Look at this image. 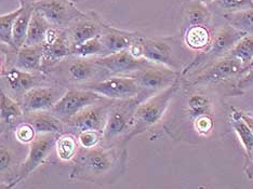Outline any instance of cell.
Returning <instances> with one entry per match:
<instances>
[{"mask_svg":"<svg viewBox=\"0 0 253 189\" xmlns=\"http://www.w3.org/2000/svg\"><path fill=\"white\" fill-rule=\"evenodd\" d=\"M126 154L115 146L97 145L93 148H79L73 159L71 180L84 182H104L113 180L122 172Z\"/></svg>","mask_w":253,"mask_h":189,"instance_id":"6da1fadb","label":"cell"},{"mask_svg":"<svg viewBox=\"0 0 253 189\" xmlns=\"http://www.w3.org/2000/svg\"><path fill=\"white\" fill-rule=\"evenodd\" d=\"M44 73L57 84L67 89L82 88L84 85L99 81L112 76L105 68L94 61V57L67 56L57 62Z\"/></svg>","mask_w":253,"mask_h":189,"instance_id":"7a4b0ae2","label":"cell"},{"mask_svg":"<svg viewBox=\"0 0 253 189\" xmlns=\"http://www.w3.org/2000/svg\"><path fill=\"white\" fill-rule=\"evenodd\" d=\"M177 88H179V80L169 88L147 97L137 105L133 116V124L126 137V141L145 132L162 120Z\"/></svg>","mask_w":253,"mask_h":189,"instance_id":"3957f363","label":"cell"},{"mask_svg":"<svg viewBox=\"0 0 253 189\" xmlns=\"http://www.w3.org/2000/svg\"><path fill=\"white\" fill-rule=\"evenodd\" d=\"M145 99L141 94L133 99L115 101L109 110L105 127L103 129V146H114L120 137H126L133 124V116L137 105Z\"/></svg>","mask_w":253,"mask_h":189,"instance_id":"277c9868","label":"cell"},{"mask_svg":"<svg viewBox=\"0 0 253 189\" xmlns=\"http://www.w3.org/2000/svg\"><path fill=\"white\" fill-rule=\"evenodd\" d=\"M52 83L55 82L44 72H27L16 67H7L0 76V87L19 103L27 91Z\"/></svg>","mask_w":253,"mask_h":189,"instance_id":"5b68a950","label":"cell"},{"mask_svg":"<svg viewBox=\"0 0 253 189\" xmlns=\"http://www.w3.org/2000/svg\"><path fill=\"white\" fill-rule=\"evenodd\" d=\"M57 136H59V134L53 133L36 134L35 139L28 145L30 148H28V153L24 162L20 164L18 174L14 177V180L10 183L8 188H12L26 180L34 171L39 168L49 158L51 152L54 151Z\"/></svg>","mask_w":253,"mask_h":189,"instance_id":"8992f818","label":"cell"},{"mask_svg":"<svg viewBox=\"0 0 253 189\" xmlns=\"http://www.w3.org/2000/svg\"><path fill=\"white\" fill-rule=\"evenodd\" d=\"M79 89L89 90L109 100H129L141 94V88L136 80L129 75H112L84 85Z\"/></svg>","mask_w":253,"mask_h":189,"instance_id":"52a82bcc","label":"cell"},{"mask_svg":"<svg viewBox=\"0 0 253 189\" xmlns=\"http://www.w3.org/2000/svg\"><path fill=\"white\" fill-rule=\"evenodd\" d=\"M129 50L136 57H144L154 64L179 72V65L173 59L169 38H146L140 35Z\"/></svg>","mask_w":253,"mask_h":189,"instance_id":"ba28073f","label":"cell"},{"mask_svg":"<svg viewBox=\"0 0 253 189\" xmlns=\"http://www.w3.org/2000/svg\"><path fill=\"white\" fill-rule=\"evenodd\" d=\"M133 77L141 88V95L147 97L156 94L179 80V72L158 64H152L129 74Z\"/></svg>","mask_w":253,"mask_h":189,"instance_id":"9c48e42d","label":"cell"},{"mask_svg":"<svg viewBox=\"0 0 253 189\" xmlns=\"http://www.w3.org/2000/svg\"><path fill=\"white\" fill-rule=\"evenodd\" d=\"M33 10L40 14L51 26L67 30L74 22L85 14L71 0H40L33 4Z\"/></svg>","mask_w":253,"mask_h":189,"instance_id":"30bf717a","label":"cell"},{"mask_svg":"<svg viewBox=\"0 0 253 189\" xmlns=\"http://www.w3.org/2000/svg\"><path fill=\"white\" fill-rule=\"evenodd\" d=\"M103 99H106V97H103L89 90L70 88L66 90V92L56 102L50 112L65 123L68 119L83 111L84 108L100 102Z\"/></svg>","mask_w":253,"mask_h":189,"instance_id":"8fae6325","label":"cell"},{"mask_svg":"<svg viewBox=\"0 0 253 189\" xmlns=\"http://www.w3.org/2000/svg\"><path fill=\"white\" fill-rule=\"evenodd\" d=\"M114 102V100L103 99L100 102L84 108L83 111L67 120L65 122V129L77 131V133L84 130H95L103 133L109 110Z\"/></svg>","mask_w":253,"mask_h":189,"instance_id":"7c38bea8","label":"cell"},{"mask_svg":"<svg viewBox=\"0 0 253 189\" xmlns=\"http://www.w3.org/2000/svg\"><path fill=\"white\" fill-rule=\"evenodd\" d=\"M66 90L67 88L57 83L38 85L27 91L22 97L20 102L22 110L24 113L51 111Z\"/></svg>","mask_w":253,"mask_h":189,"instance_id":"4fadbf2b","label":"cell"},{"mask_svg":"<svg viewBox=\"0 0 253 189\" xmlns=\"http://www.w3.org/2000/svg\"><path fill=\"white\" fill-rule=\"evenodd\" d=\"M94 61L111 75H129V74L154 64L144 57H136L130 50L119 51L103 56L94 57Z\"/></svg>","mask_w":253,"mask_h":189,"instance_id":"5bb4252c","label":"cell"},{"mask_svg":"<svg viewBox=\"0 0 253 189\" xmlns=\"http://www.w3.org/2000/svg\"><path fill=\"white\" fill-rule=\"evenodd\" d=\"M244 73V65L237 57L227 55L212 63L195 79L193 84L220 83Z\"/></svg>","mask_w":253,"mask_h":189,"instance_id":"9a60e30c","label":"cell"},{"mask_svg":"<svg viewBox=\"0 0 253 189\" xmlns=\"http://www.w3.org/2000/svg\"><path fill=\"white\" fill-rule=\"evenodd\" d=\"M245 35H247V34L236 30V28L229 25L223 27L222 30L216 33L213 39H211L209 49L206 50V52L199 59L195 60L191 67L201 64L203 61L209 62L214 59H220V57L225 56L234 48L236 42Z\"/></svg>","mask_w":253,"mask_h":189,"instance_id":"2e32d148","label":"cell"},{"mask_svg":"<svg viewBox=\"0 0 253 189\" xmlns=\"http://www.w3.org/2000/svg\"><path fill=\"white\" fill-rule=\"evenodd\" d=\"M105 22L103 21L95 12L85 13L83 18L67 28V36L72 47L82 44L87 40L99 37L102 33Z\"/></svg>","mask_w":253,"mask_h":189,"instance_id":"e0dca14e","label":"cell"},{"mask_svg":"<svg viewBox=\"0 0 253 189\" xmlns=\"http://www.w3.org/2000/svg\"><path fill=\"white\" fill-rule=\"evenodd\" d=\"M43 45H23L5 56L7 67H16L27 72H42Z\"/></svg>","mask_w":253,"mask_h":189,"instance_id":"ac0fdd59","label":"cell"},{"mask_svg":"<svg viewBox=\"0 0 253 189\" xmlns=\"http://www.w3.org/2000/svg\"><path fill=\"white\" fill-rule=\"evenodd\" d=\"M139 36V34L136 33L118 30V28L109 26L105 23L103 26L100 39L107 54H111L119 52V51L129 50Z\"/></svg>","mask_w":253,"mask_h":189,"instance_id":"d6986e66","label":"cell"},{"mask_svg":"<svg viewBox=\"0 0 253 189\" xmlns=\"http://www.w3.org/2000/svg\"><path fill=\"white\" fill-rule=\"evenodd\" d=\"M21 121H26L32 124L37 134H62L66 132L65 123L60 120L50 111L47 112H35L24 113Z\"/></svg>","mask_w":253,"mask_h":189,"instance_id":"ffe728a7","label":"cell"},{"mask_svg":"<svg viewBox=\"0 0 253 189\" xmlns=\"http://www.w3.org/2000/svg\"><path fill=\"white\" fill-rule=\"evenodd\" d=\"M24 114L20 103L0 87V123L8 128L15 127Z\"/></svg>","mask_w":253,"mask_h":189,"instance_id":"44dd1931","label":"cell"},{"mask_svg":"<svg viewBox=\"0 0 253 189\" xmlns=\"http://www.w3.org/2000/svg\"><path fill=\"white\" fill-rule=\"evenodd\" d=\"M79 144L77 137L73 133L64 132L57 136L54 151L56 157L62 162H71L79 151Z\"/></svg>","mask_w":253,"mask_h":189,"instance_id":"7402d4cb","label":"cell"},{"mask_svg":"<svg viewBox=\"0 0 253 189\" xmlns=\"http://www.w3.org/2000/svg\"><path fill=\"white\" fill-rule=\"evenodd\" d=\"M22 5V11L16 18L12 32V50H18L25 43L28 25L33 14L32 5Z\"/></svg>","mask_w":253,"mask_h":189,"instance_id":"603a6c76","label":"cell"},{"mask_svg":"<svg viewBox=\"0 0 253 189\" xmlns=\"http://www.w3.org/2000/svg\"><path fill=\"white\" fill-rule=\"evenodd\" d=\"M51 27L49 23L42 15L33 10V14L28 25L27 35L24 45H40L43 44L45 34Z\"/></svg>","mask_w":253,"mask_h":189,"instance_id":"cb8c5ba5","label":"cell"},{"mask_svg":"<svg viewBox=\"0 0 253 189\" xmlns=\"http://www.w3.org/2000/svg\"><path fill=\"white\" fill-rule=\"evenodd\" d=\"M209 5L198 1V0H191L185 7V20L189 25H207L211 21V12Z\"/></svg>","mask_w":253,"mask_h":189,"instance_id":"d4e9b609","label":"cell"},{"mask_svg":"<svg viewBox=\"0 0 253 189\" xmlns=\"http://www.w3.org/2000/svg\"><path fill=\"white\" fill-rule=\"evenodd\" d=\"M227 24L245 34H253V8L224 13Z\"/></svg>","mask_w":253,"mask_h":189,"instance_id":"484cf974","label":"cell"},{"mask_svg":"<svg viewBox=\"0 0 253 189\" xmlns=\"http://www.w3.org/2000/svg\"><path fill=\"white\" fill-rule=\"evenodd\" d=\"M211 34L205 25H192L185 33V43L193 50H203L210 44Z\"/></svg>","mask_w":253,"mask_h":189,"instance_id":"4316f807","label":"cell"},{"mask_svg":"<svg viewBox=\"0 0 253 189\" xmlns=\"http://www.w3.org/2000/svg\"><path fill=\"white\" fill-rule=\"evenodd\" d=\"M228 54L237 57L243 63L245 73L246 68L250 65L253 59V34H247L241 37Z\"/></svg>","mask_w":253,"mask_h":189,"instance_id":"83f0119b","label":"cell"},{"mask_svg":"<svg viewBox=\"0 0 253 189\" xmlns=\"http://www.w3.org/2000/svg\"><path fill=\"white\" fill-rule=\"evenodd\" d=\"M72 55L82 57H96L107 55V52L99 36L87 40L82 44L74 45V47H72Z\"/></svg>","mask_w":253,"mask_h":189,"instance_id":"f1b7e54d","label":"cell"},{"mask_svg":"<svg viewBox=\"0 0 253 189\" xmlns=\"http://www.w3.org/2000/svg\"><path fill=\"white\" fill-rule=\"evenodd\" d=\"M22 11V5L12 12L0 15V42L12 49V32L14 22Z\"/></svg>","mask_w":253,"mask_h":189,"instance_id":"f546056e","label":"cell"},{"mask_svg":"<svg viewBox=\"0 0 253 189\" xmlns=\"http://www.w3.org/2000/svg\"><path fill=\"white\" fill-rule=\"evenodd\" d=\"M18 165L20 164L16 161L15 151L12 147L5 144L4 142H0V175L12 174L13 171L18 174L19 169H16Z\"/></svg>","mask_w":253,"mask_h":189,"instance_id":"4dcf8cb0","label":"cell"},{"mask_svg":"<svg viewBox=\"0 0 253 189\" xmlns=\"http://www.w3.org/2000/svg\"><path fill=\"white\" fill-rule=\"evenodd\" d=\"M234 117H235V120L233 121V128L236 131V133L238 134L239 140L241 143H243L247 153H248L249 156H251L253 152V133H252V131L249 128V125L240 118L239 114H237V117L234 114Z\"/></svg>","mask_w":253,"mask_h":189,"instance_id":"1f68e13d","label":"cell"},{"mask_svg":"<svg viewBox=\"0 0 253 189\" xmlns=\"http://www.w3.org/2000/svg\"><path fill=\"white\" fill-rule=\"evenodd\" d=\"M187 105L194 117H198L210 112V101L200 94H195L189 97Z\"/></svg>","mask_w":253,"mask_h":189,"instance_id":"d6a6232c","label":"cell"},{"mask_svg":"<svg viewBox=\"0 0 253 189\" xmlns=\"http://www.w3.org/2000/svg\"><path fill=\"white\" fill-rule=\"evenodd\" d=\"M212 4L223 10L224 13H228L253 8V0H214Z\"/></svg>","mask_w":253,"mask_h":189,"instance_id":"836d02e7","label":"cell"},{"mask_svg":"<svg viewBox=\"0 0 253 189\" xmlns=\"http://www.w3.org/2000/svg\"><path fill=\"white\" fill-rule=\"evenodd\" d=\"M103 133L95 130H84L77 133L78 144L82 148H93L101 144Z\"/></svg>","mask_w":253,"mask_h":189,"instance_id":"e575fe53","label":"cell"},{"mask_svg":"<svg viewBox=\"0 0 253 189\" xmlns=\"http://www.w3.org/2000/svg\"><path fill=\"white\" fill-rule=\"evenodd\" d=\"M36 131L34 130L31 123L26 121H20L18 124L14 127V136L18 142L22 143V144H27L30 145L35 139L36 136Z\"/></svg>","mask_w":253,"mask_h":189,"instance_id":"d590c367","label":"cell"},{"mask_svg":"<svg viewBox=\"0 0 253 189\" xmlns=\"http://www.w3.org/2000/svg\"><path fill=\"white\" fill-rule=\"evenodd\" d=\"M212 128H213V122H212V119L208 113L201 114L198 116L196 119V122H195V129H196L200 134L207 135L211 132Z\"/></svg>","mask_w":253,"mask_h":189,"instance_id":"8d00e7d4","label":"cell"},{"mask_svg":"<svg viewBox=\"0 0 253 189\" xmlns=\"http://www.w3.org/2000/svg\"><path fill=\"white\" fill-rule=\"evenodd\" d=\"M247 71L246 76H244L239 80L238 82V88L239 89H246V88H249L253 84V66L249 67Z\"/></svg>","mask_w":253,"mask_h":189,"instance_id":"74e56055","label":"cell"},{"mask_svg":"<svg viewBox=\"0 0 253 189\" xmlns=\"http://www.w3.org/2000/svg\"><path fill=\"white\" fill-rule=\"evenodd\" d=\"M240 118L244 120V121L249 125V128L251 129L252 133H253V117L251 116H248V114H239Z\"/></svg>","mask_w":253,"mask_h":189,"instance_id":"f35d334b","label":"cell"},{"mask_svg":"<svg viewBox=\"0 0 253 189\" xmlns=\"http://www.w3.org/2000/svg\"><path fill=\"white\" fill-rule=\"evenodd\" d=\"M11 51H12V49H11L10 47H8V45H5V44L0 42V52L7 55L8 53L11 52Z\"/></svg>","mask_w":253,"mask_h":189,"instance_id":"ab89813d","label":"cell"},{"mask_svg":"<svg viewBox=\"0 0 253 189\" xmlns=\"http://www.w3.org/2000/svg\"><path fill=\"white\" fill-rule=\"evenodd\" d=\"M38 1H40V0H19L20 4H23V5H32V7H33V4H35V3L38 2Z\"/></svg>","mask_w":253,"mask_h":189,"instance_id":"60d3db41","label":"cell"},{"mask_svg":"<svg viewBox=\"0 0 253 189\" xmlns=\"http://www.w3.org/2000/svg\"><path fill=\"white\" fill-rule=\"evenodd\" d=\"M5 68H7V64H2V63L0 62V76H1L2 74L4 73Z\"/></svg>","mask_w":253,"mask_h":189,"instance_id":"b9f144b4","label":"cell"},{"mask_svg":"<svg viewBox=\"0 0 253 189\" xmlns=\"http://www.w3.org/2000/svg\"><path fill=\"white\" fill-rule=\"evenodd\" d=\"M198 1H200V2L205 3L206 5H211L212 3H213L214 0H198Z\"/></svg>","mask_w":253,"mask_h":189,"instance_id":"7bdbcfd3","label":"cell"},{"mask_svg":"<svg viewBox=\"0 0 253 189\" xmlns=\"http://www.w3.org/2000/svg\"><path fill=\"white\" fill-rule=\"evenodd\" d=\"M71 1H73L74 3H76V2H80V1H83V0H71Z\"/></svg>","mask_w":253,"mask_h":189,"instance_id":"ee69618b","label":"cell"},{"mask_svg":"<svg viewBox=\"0 0 253 189\" xmlns=\"http://www.w3.org/2000/svg\"><path fill=\"white\" fill-rule=\"evenodd\" d=\"M251 66H253V59H252V61H251V63H250V65H249L248 67H247L246 70H248V68H249V67H251Z\"/></svg>","mask_w":253,"mask_h":189,"instance_id":"f6af8a7d","label":"cell"},{"mask_svg":"<svg viewBox=\"0 0 253 189\" xmlns=\"http://www.w3.org/2000/svg\"><path fill=\"white\" fill-rule=\"evenodd\" d=\"M251 157H252V160H253V152H252V154H251Z\"/></svg>","mask_w":253,"mask_h":189,"instance_id":"bcb514c9","label":"cell"}]
</instances>
